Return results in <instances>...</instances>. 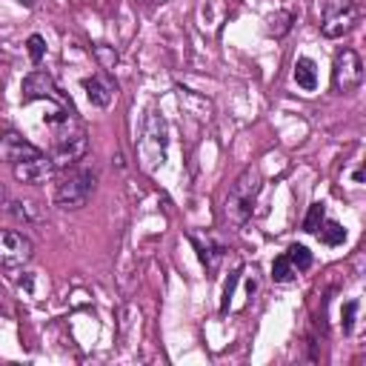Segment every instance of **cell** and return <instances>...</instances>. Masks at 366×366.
Wrapping results in <instances>:
<instances>
[{
	"instance_id": "cell-1",
	"label": "cell",
	"mask_w": 366,
	"mask_h": 366,
	"mask_svg": "<svg viewBox=\"0 0 366 366\" xmlns=\"http://www.w3.org/2000/svg\"><path fill=\"white\" fill-rule=\"evenodd\" d=\"M261 186H264V178H261V169L257 166L244 169L238 175V181L229 186L226 203H223V218L232 226H244L252 218L255 201H257V195H261Z\"/></svg>"
},
{
	"instance_id": "cell-2",
	"label": "cell",
	"mask_w": 366,
	"mask_h": 366,
	"mask_svg": "<svg viewBox=\"0 0 366 366\" xmlns=\"http://www.w3.org/2000/svg\"><path fill=\"white\" fill-rule=\"evenodd\" d=\"M95 183H98L95 166H69V172L55 186V203L60 209H80L92 198Z\"/></svg>"
},
{
	"instance_id": "cell-3",
	"label": "cell",
	"mask_w": 366,
	"mask_h": 366,
	"mask_svg": "<svg viewBox=\"0 0 366 366\" xmlns=\"http://www.w3.org/2000/svg\"><path fill=\"white\" fill-rule=\"evenodd\" d=\"M69 123H75V118L66 120L63 126H55V140H52V155L49 158L57 169L75 166L77 161H83L86 152H89V138H86V132L80 126L69 129Z\"/></svg>"
},
{
	"instance_id": "cell-4",
	"label": "cell",
	"mask_w": 366,
	"mask_h": 366,
	"mask_svg": "<svg viewBox=\"0 0 366 366\" xmlns=\"http://www.w3.org/2000/svg\"><path fill=\"white\" fill-rule=\"evenodd\" d=\"M166 149H169V138H166V120L158 112H149L146 123H143V138H140V161L146 172H155L166 163Z\"/></svg>"
},
{
	"instance_id": "cell-5",
	"label": "cell",
	"mask_w": 366,
	"mask_h": 366,
	"mask_svg": "<svg viewBox=\"0 0 366 366\" xmlns=\"http://www.w3.org/2000/svg\"><path fill=\"white\" fill-rule=\"evenodd\" d=\"M360 20V9L352 0H329L324 6V20H320V32L324 37H343L347 32L355 29V24Z\"/></svg>"
},
{
	"instance_id": "cell-6",
	"label": "cell",
	"mask_w": 366,
	"mask_h": 366,
	"mask_svg": "<svg viewBox=\"0 0 366 366\" xmlns=\"http://www.w3.org/2000/svg\"><path fill=\"white\" fill-rule=\"evenodd\" d=\"M332 83L340 95L355 92L363 83V63L355 49H340L335 57V69H332Z\"/></svg>"
},
{
	"instance_id": "cell-7",
	"label": "cell",
	"mask_w": 366,
	"mask_h": 366,
	"mask_svg": "<svg viewBox=\"0 0 366 366\" xmlns=\"http://www.w3.org/2000/svg\"><path fill=\"white\" fill-rule=\"evenodd\" d=\"M35 255V246L26 235L20 232H12V229H3L0 232V266L3 269H20L32 261Z\"/></svg>"
},
{
	"instance_id": "cell-8",
	"label": "cell",
	"mask_w": 366,
	"mask_h": 366,
	"mask_svg": "<svg viewBox=\"0 0 366 366\" xmlns=\"http://www.w3.org/2000/svg\"><path fill=\"white\" fill-rule=\"evenodd\" d=\"M20 92H24V95H20V100H24V103L55 100V103H60V106H72V103L63 100V95L57 92V86H55L52 75H49V72H43V69L29 72V75L24 77V86H20Z\"/></svg>"
},
{
	"instance_id": "cell-9",
	"label": "cell",
	"mask_w": 366,
	"mask_h": 366,
	"mask_svg": "<svg viewBox=\"0 0 366 366\" xmlns=\"http://www.w3.org/2000/svg\"><path fill=\"white\" fill-rule=\"evenodd\" d=\"M40 149L35 143H29L24 135L12 132V129H3V135H0V161L9 163V166H17L29 158H37Z\"/></svg>"
},
{
	"instance_id": "cell-10",
	"label": "cell",
	"mask_w": 366,
	"mask_h": 366,
	"mask_svg": "<svg viewBox=\"0 0 366 366\" xmlns=\"http://www.w3.org/2000/svg\"><path fill=\"white\" fill-rule=\"evenodd\" d=\"M15 169V178H17V183H29V186H37V183H46L52 175H55V163H52V158H46V155H37V158H29V161H24V163H17V166H12Z\"/></svg>"
},
{
	"instance_id": "cell-11",
	"label": "cell",
	"mask_w": 366,
	"mask_h": 366,
	"mask_svg": "<svg viewBox=\"0 0 366 366\" xmlns=\"http://www.w3.org/2000/svg\"><path fill=\"white\" fill-rule=\"evenodd\" d=\"M189 241H192V246H195V252H198V257H201V264L206 266L209 275H214V272L221 269L223 257H226V246H221L214 238H203V235H195V232L189 235Z\"/></svg>"
},
{
	"instance_id": "cell-12",
	"label": "cell",
	"mask_w": 366,
	"mask_h": 366,
	"mask_svg": "<svg viewBox=\"0 0 366 366\" xmlns=\"http://www.w3.org/2000/svg\"><path fill=\"white\" fill-rule=\"evenodd\" d=\"M83 89H86V98H89L92 106H98V109H106V106L112 103L115 98V86L100 77V75H92V77H83Z\"/></svg>"
},
{
	"instance_id": "cell-13",
	"label": "cell",
	"mask_w": 366,
	"mask_h": 366,
	"mask_svg": "<svg viewBox=\"0 0 366 366\" xmlns=\"http://www.w3.org/2000/svg\"><path fill=\"white\" fill-rule=\"evenodd\" d=\"M0 212L9 214L15 221H24V223H32V221H40V212L35 203H26V201H17L6 192H0Z\"/></svg>"
},
{
	"instance_id": "cell-14",
	"label": "cell",
	"mask_w": 366,
	"mask_h": 366,
	"mask_svg": "<svg viewBox=\"0 0 366 366\" xmlns=\"http://www.w3.org/2000/svg\"><path fill=\"white\" fill-rule=\"evenodd\" d=\"M295 83L304 92H315L318 89V66H315V60H309V57H298L295 60Z\"/></svg>"
},
{
	"instance_id": "cell-15",
	"label": "cell",
	"mask_w": 366,
	"mask_h": 366,
	"mask_svg": "<svg viewBox=\"0 0 366 366\" xmlns=\"http://www.w3.org/2000/svg\"><path fill=\"white\" fill-rule=\"evenodd\" d=\"M315 235L320 238V244H327V246H340L347 241V229H343L338 221H324Z\"/></svg>"
},
{
	"instance_id": "cell-16",
	"label": "cell",
	"mask_w": 366,
	"mask_h": 366,
	"mask_svg": "<svg viewBox=\"0 0 366 366\" xmlns=\"http://www.w3.org/2000/svg\"><path fill=\"white\" fill-rule=\"evenodd\" d=\"M295 275H298V269L289 264L286 255H277L272 261V281L275 284H289V281H295Z\"/></svg>"
},
{
	"instance_id": "cell-17",
	"label": "cell",
	"mask_w": 366,
	"mask_h": 366,
	"mask_svg": "<svg viewBox=\"0 0 366 366\" xmlns=\"http://www.w3.org/2000/svg\"><path fill=\"white\" fill-rule=\"evenodd\" d=\"M284 255L289 257V264H292L298 272H306V269L312 266V261H315V257H312V252H309L304 244H292V246H289Z\"/></svg>"
},
{
	"instance_id": "cell-18",
	"label": "cell",
	"mask_w": 366,
	"mask_h": 366,
	"mask_svg": "<svg viewBox=\"0 0 366 366\" xmlns=\"http://www.w3.org/2000/svg\"><path fill=\"white\" fill-rule=\"evenodd\" d=\"M324 221H327V206H324V203H312L309 212H306V218H304V232L315 235Z\"/></svg>"
},
{
	"instance_id": "cell-19",
	"label": "cell",
	"mask_w": 366,
	"mask_h": 366,
	"mask_svg": "<svg viewBox=\"0 0 366 366\" xmlns=\"http://www.w3.org/2000/svg\"><path fill=\"white\" fill-rule=\"evenodd\" d=\"M292 20H295L292 12H277V15H272V17H269V35L284 37V35L292 29Z\"/></svg>"
},
{
	"instance_id": "cell-20",
	"label": "cell",
	"mask_w": 366,
	"mask_h": 366,
	"mask_svg": "<svg viewBox=\"0 0 366 366\" xmlns=\"http://www.w3.org/2000/svg\"><path fill=\"white\" fill-rule=\"evenodd\" d=\"M26 49H29V57H32V63L37 66V63L46 57V40H43V35H29V40H26Z\"/></svg>"
},
{
	"instance_id": "cell-21",
	"label": "cell",
	"mask_w": 366,
	"mask_h": 366,
	"mask_svg": "<svg viewBox=\"0 0 366 366\" xmlns=\"http://www.w3.org/2000/svg\"><path fill=\"white\" fill-rule=\"evenodd\" d=\"M238 281H241V269H235V272L229 275L226 286H223V300H221V312H223V315L229 312V304H232V295H235V286H238Z\"/></svg>"
},
{
	"instance_id": "cell-22",
	"label": "cell",
	"mask_w": 366,
	"mask_h": 366,
	"mask_svg": "<svg viewBox=\"0 0 366 366\" xmlns=\"http://www.w3.org/2000/svg\"><path fill=\"white\" fill-rule=\"evenodd\" d=\"M358 306H360L358 300H347V304H343V315H340L343 320H340V324H343V332H347V335L355 329V315H358Z\"/></svg>"
},
{
	"instance_id": "cell-23",
	"label": "cell",
	"mask_w": 366,
	"mask_h": 366,
	"mask_svg": "<svg viewBox=\"0 0 366 366\" xmlns=\"http://www.w3.org/2000/svg\"><path fill=\"white\" fill-rule=\"evenodd\" d=\"M0 135H3V129H0Z\"/></svg>"
},
{
	"instance_id": "cell-24",
	"label": "cell",
	"mask_w": 366,
	"mask_h": 366,
	"mask_svg": "<svg viewBox=\"0 0 366 366\" xmlns=\"http://www.w3.org/2000/svg\"><path fill=\"white\" fill-rule=\"evenodd\" d=\"M143 3H149V0H143Z\"/></svg>"
}]
</instances>
